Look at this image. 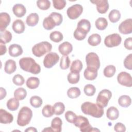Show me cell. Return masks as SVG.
<instances>
[{
    "mask_svg": "<svg viewBox=\"0 0 132 132\" xmlns=\"http://www.w3.org/2000/svg\"><path fill=\"white\" fill-rule=\"evenodd\" d=\"M82 112L87 115L94 118H101L104 114V109L96 104L90 102H85L81 105Z\"/></svg>",
    "mask_w": 132,
    "mask_h": 132,
    "instance_id": "obj_1",
    "label": "cell"
},
{
    "mask_svg": "<svg viewBox=\"0 0 132 132\" xmlns=\"http://www.w3.org/2000/svg\"><path fill=\"white\" fill-rule=\"evenodd\" d=\"M19 65L23 71L33 74H38L41 72V68L39 64L31 57H23L19 60Z\"/></svg>",
    "mask_w": 132,
    "mask_h": 132,
    "instance_id": "obj_2",
    "label": "cell"
},
{
    "mask_svg": "<svg viewBox=\"0 0 132 132\" xmlns=\"http://www.w3.org/2000/svg\"><path fill=\"white\" fill-rule=\"evenodd\" d=\"M91 29V24L87 19H81L77 23L76 29L75 30L73 36L77 40H82L85 39L87 34Z\"/></svg>",
    "mask_w": 132,
    "mask_h": 132,
    "instance_id": "obj_3",
    "label": "cell"
},
{
    "mask_svg": "<svg viewBox=\"0 0 132 132\" xmlns=\"http://www.w3.org/2000/svg\"><path fill=\"white\" fill-rule=\"evenodd\" d=\"M63 21L62 15L58 12H52L50 15L44 19L43 26L46 30H51L56 26L60 25Z\"/></svg>",
    "mask_w": 132,
    "mask_h": 132,
    "instance_id": "obj_4",
    "label": "cell"
},
{
    "mask_svg": "<svg viewBox=\"0 0 132 132\" xmlns=\"http://www.w3.org/2000/svg\"><path fill=\"white\" fill-rule=\"evenodd\" d=\"M74 125L79 128L80 130L82 132L90 131H100V130L97 128L92 127L88 119L82 116H77L73 122Z\"/></svg>",
    "mask_w": 132,
    "mask_h": 132,
    "instance_id": "obj_5",
    "label": "cell"
},
{
    "mask_svg": "<svg viewBox=\"0 0 132 132\" xmlns=\"http://www.w3.org/2000/svg\"><path fill=\"white\" fill-rule=\"evenodd\" d=\"M32 110L28 107L24 106L19 111L18 118L17 124L20 126H25L28 124L32 118Z\"/></svg>",
    "mask_w": 132,
    "mask_h": 132,
    "instance_id": "obj_6",
    "label": "cell"
},
{
    "mask_svg": "<svg viewBox=\"0 0 132 132\" xmlns=\"http://www.w3.org/2000/svg\"><path fill=\"white\" fill-rule=\"evenodd\" d=\"M52 49V45L47 42L43 41L35 44L32 48V53L36 57H40L49 53Z\"/></svg>",
    "mask_w": 132,
    "mask_h": 132,
    "instance_id": "obj_7",
    "label": "cell"
},
{
    "mask_svg": "<svg viewBox=\"0 0 132 132\" xmlns=\"http://www.w3.org/2000/svg\"><path fill=\"white\" fill-rule=\"evenodd\" d=\"M112 96L111 92L108 89H103L101 91L96 98V104L102 108L106 107L108 104L109 101Z\"/></svg>",
    "mask_w": 132,
    "mask_h": 132,
    "instance_id": "obj_8",
    "label": "cell"
},
{
    "mask_svg": "<svg viewBox=\"0 0 132 132\" xmlns=\"http://www.w3.org/2000/svg\"><path fill=\"white\" fill-rule=\"evenodd\" d=\"M86 62L87 67L95 69L98 70L100 67V61L98 55L94 52L87 54L86 56Z\"/></svg>",
    "mask_w": 132,
    "mask_h": 132,
    "instance_id": "obj_9",
    "label": "cell"
},
{
    "mask_svg": "<svg viewBox=\"0 0 132 132\" xmlns=\"http://www.w3.org/2000/svg\"><path fill=\"white\" fill-rule=\"evenodd\" d=\"M122 42L121 36L118 34H112L106 37L104 44L108 47H113L119 46Z\"/></svg>",
    "mask_w": 132,
    "mask_h": 132,
    "instance_id": "obj_10",
    "label": "cell"
},
{
    "mask_svg": "<svg viewBox=\"0 0 132 132\" xmlns=\"http://www.w3.org/2000/svg\"><path fill=\"white\" fill-rule=\"evenodd\" d=\"M59 56L55 52H50L46 55L43 60V64L45 68L50 69L55 65L59 61Z\"/></svg>",
    "mask_w": 132,
    "mask_h": 132,
    "instance_id": "obj_11",
    "label": "cell"
},
{
    "mask_svg": "<svg viewBox=\"0 0 132 132\" xmlns=\"http://www.w3.org/2000/svg\"><path fill=\"white\" fill-rule=\"evenodd\" d=\"M83 7L81 5L75 4L68 8L67 11V15L71 20L77 19L82 13Z\"/></svg>",
    "mask_w": 132,
    "mask_h": 132,
    "instance_id": "obj_12",
    "label": "cell"
},
{
    "mask_svg": "<svg viewBox=\"0 0 132 132\" xmlns=\"http://www.w3.org/2000/svg\"><path fill=\"white\" fill-rule=\"evenodd\" d=\"M118 82L121 85L130 87L132 86V78L130 74L126 72H121L117 76Z\"/></svg>",
    "mask_w": 132,
    "mask_h": 132,
    "instance_id": "obj_13",
    "label": "cell"
},
{
    "mask_svg": "<svg viewBox=\"0 0 132 132\" xmlns=\"http://www.w3.org/2000/svg\"><path fill=\"white\" fill-rule=\"evenodd\" d=\"M119 31L124 35L130 34L132 32V19H127L123 21L119 26Z\"/></svg>",
    "mask_w": 132,
    "mask_h": 132,
    "instance_id": "obj_14",
    "label": "cell"
},
{
    "mask_svg": "<svg viewBox=\"0 0 132 132\" xmlns=\"http://www.w3.org/2000/svg\"><path fill=\"white\" fill-rule=\"evenodd\" d=\"M90 2L96 5L97 11L101 14L105 13L109 9V4L107 0H94L90 1Z\"/></svg>",
    "mask_w": 132,
    "mask_h": 132,
    "instance_id": "obj_15",
    "label": "cell"
},
{
    "mask_svg": "<svg viewBox=\"0 0 132 132\" xmlns=\"http://www.w3.org/2000/svg\"><path fill=\"white\" fill-rule=\"evenodd\" d=\"M11 21L9 14L6 12H1L0 13V30H5L9 25Z\"/></svg>",
    "mask_w": 132,
    "mask_h": 132,
    "instance_id": "obj_16",
    "label": "cell"
},
{
    "mask_svg": "<svg viewBox=\"0 0 132 132\" xmlns=\"http://www.w3.org/2000/svg\"><path fill=\"white\" fill-rule=\"evenodd\" d=\"M13 120V116L6 110L0 109V122L3 124L11 123Z\"/></svg>",
    "mask_w": 132,
    "mask_h": 132,
    "instance_id": "obj_17",
    "label": "cell"
},
{
    "mask_svg": "<svg viewBox=\"0 0 132 132\" xmlns=\"http://www.w3.org/2000/svg\"><path fill=\"white\" fill-rule=\"evenodd\" d=\"M59 52L63 56H68L73 50V46L69 42H64L58 47Z\"/></svg>",
    "mask_w": 132,
    "mask_h": 132,
    "instance_id": "obj_18",
    "label": "cell"
},
{
    "mask_svg": "<svg viewBox=\"0 0 132 132\" xmlns=\"http://www.w3.org/2000/svg\"><path fill=\"white\" fill-rule=\"evenodd\" d=\"M23 52L22 47L19 44H13L9 47V54L11 57H18L22 55Z\"/></svg>",
    "mask_w": 132,
    "mask_h": 132,
    "instance_id": "obj_19",
    "label": "cell"
},
{
    "mask_svg": "<svg viewBox=\"0 0 132 132\" xmlns=\"http://www.w3.org/2000/svg\"><path fill=\"white\" fill-rule=\"evenodd\" d=\"M12 28L13 30L16 34L23 33L25 29V24L23 21L20 19L15 20L12 23Z\"/></svg>",
    "mask_w": 132,
    "mask_h": 132,
    "instance_id": "obj_20",
    "label": "cell"
},
{
    "mask_svg": "<svg viewBox=\"0 0 132 132\" xmlns=\"http://www.w3.org/2000/svg\"><path fill=\"white\" fill-rule=\"evenodd\" d=\"M12 11L16 16L18 18H22L26 14V9L23 5L16 4L13 6L12 8Z\"/></svg>",
    "mask_w": 132,
    "mask_h": 132,
    "instance_id": "obj_21",
    "label": "cell"
},
{
    "mask_svg": "<svg viewBox=\"0 0 132 132\" xmlns=\"http://www.w3.org/2000/svg\"><path fill=\"white\" fill-rule=\"evenodd\" d=\"M97 71L95 69L87 67L84 73L85 78L89 80H94L97 76Z\"/></svg>",
    "mask_w": 132,
    "mask_h": 132,
    "instance_id": "obj_22",
    "label": "cell"
},
{
    "mask_svg": "<svg viewBox=\"0 0 132 132\" xmlns=\"http://www.w3.org/2000/svg\"><path fill=\"white\" fill-rule=\"evenodd\" d=\"M16 69V65L15 61L12 59L7 60L5 64L4 71L5 72L8 74H11L14 73Z\"/></svg>",
    "mask_w": 132,
    "mask_h": 132,
    "instance_id": "obj_23",
    "label": "cell"
},
{
    "mask_svg": "<svg viewBox=\"0 0 132 132\" xmlns=\"http://www.w3.org/2000/svg\"><path fill=\"white\" fill-rule=\"evenodd\" d=\"M39 20V17L37 13H31L27 16L26 23L28 26L33 27L38 24Z\"/></svg>",
    "mask_w": 132,
    "mask_h": 132,
    "instance_id": "obj_24",
    "label": "cell"
},
{
    "mask_svg": "<svg viewBox=\"0 0 132 132\" xmlns=\"http://www.w3.org/2000/svg\"><path fill=\"white\" fill-rule=\"evenodd\" d=\"M106 116L110 120L113 121L117 119L119 116V112L118 109L114 106L109 107L107 110Z\"/></svg>",
    "mask_w": 132,
    "mask_h": 132,
    "instance_id": "obj_25",
    "label": "cell"
},
{
    "mask_svg": "<svg viewBox=\"0 0 132 132\" xmlns=\"http://www.w3.org/2000/svg\"><path fill=\"white\" fill-rule=\"evenodd\" d=\"M62 124L61 119L59 117H55L51 122V128L53 131L60 132L62 130Z\"/></svg>",
    "mask_w": 132,
    "mask_h": 132,
    "instance_id": "obj_26",
    "label": "cell"
},
{
    "mask_svg": "<svg viewBox=\"0 0 132 132\" xmlns=\"http://www.w3.org/2000/svg\"><path fill=\"white\" fill-rule=\"evenodd\" d=\"M40 84V80L36 77H30L28 78L26 81V86L30 89H35L37 88Z\"/></svg>",
    "mask_w": 132,
    "mask_h": 132,
    "instance_id": "obj_27",
    "label": "cell"
},
{
    "mask_svg": "<svg viewBox=\"0 0 132 132\" xmlns=\"http://www.w3.org/2000/svg\"><path fill=\"white\" fill-rule=\"evenodd\" d=\"M82 62L78 59L74 60L70 67V71L72 73H79L82 69Z\"/></svg>",
    "mask_w": 132,
    "mask_h": 132,
    "instance_id": "obj_28",
    "label": "cell"
},
{
    "mask_svg": "<svg viewBox=\"0 0 132 132\" xmlns=\"http://www.w3.org/2000/svg\"><path fill=\"white\" fill-rule=\"evenodd\" d=\"M11 33L7 30L1 31V39L0 42L2 44H6L10 42L12 39Z\"/></svg>",
    "mask_w": 132,
    "mask_h": 132,
    "instance_id": "obj_29",
    "label": "cell"
},
{
    "mask_svg": "<svg viewBox=\"0 0 132 132\" xmlns=\"http://www.w3.org/2000/svg\"><path fill=\"white\" fill-rule=\"evenodd\" d=\"M101 42V37L97 34H94L90 36L88 39V42L89 45L92 46H95L100 44Z\"/></svg>",
    "mask_w": 132,
    "mask_h": 132,
    "instance_id": "obj_30",
    "label": "cell"
},
{
    "mask_svg": "<svg viewBox=\"0 0 132 132\" xmlns=\"http://www.w3.org/2000/svg\"><path fill=\"white\" fill-rule=\"evenodd\" d=\"M119 105L122 107H128L131 105V98L126 95H123L119 97L118 99Z\"/></svg>",
    "mask_w": 132,
    "mask_h": 132,
    "instance_id": "obj_31",
    "label": "cell"
},
{
    "mask_svg": "<svg viewBox=\"0 0 132 132\" xmlns=\"http://www.w3.org/2000/svg\"><path fill=\"white\" fill-rule=\"evenodd\" d=\"M19 101L16 98H11L7 102V107L10 111H15L19 107Z\"/></svg>",
    "mask_w": 132,
    "mask_h": 132,
    "instance_id": "obj_32",
    "label": "cell"
},
{
    "mask_svg": "<svg viewBox=\"0 0 132 132\" xmlns=\"http://www.w3.org/2000/svg\"><path fill=\"white\" fill-rule=\"evenodd\" d=\"M53 109L54 114L59 116L64 112L65 106L62 102H57L53 106Z\"/></svg>",
    "mask_w": 132,
    "mask_h": 132,
    "instance_id": "obj_33",
    "label": "cell"
},
{
    "mask_svg": "<svg viewBox=\"0 0 132 132\" xmlns=\"http://www.w3.org/2000/svg\"><path fill=\"white\" fill-rule=\"evenodd\" d=\"M108 18L111 22L114 23L117 22L120 19L121 13L119 10L113 9L109 12Z\"/></svg>",
    "mask_w": 132,
    "mask_h": 132,
    "instance_id": "obj_34",
    "label": "cell"
},
{
    "mask_svg": "<svg viewBox=\"0 0 132 132\" xmlns=\"http://www.w3.org/2000/svg\"><path fill=\"white\" fill-rule=\"evenodd\" d=\"M108 25V22L104 18H98L95 21V27L100 30H103L106 29Z\"/></svg>",
    "mask_w": 132,
    "mask_h": 132,
    "instance_id": "obj_35",
    "label": "cell"
},
{
    "mask_svg": "<svg viewBox=\"0 0 132 132\" xmlns=\"http://www.w3.org/2000/svg\"><path fill=\"white\" fill-rule=\"evenodd\" d=\"M27 95V91L23 88H19L14 92V96L15 98L19 100H24Z\"/></svg>",
    "mask_w": 132,
    "mask_h": 132,
    "instance_id": "obj_36",
    "label": "cell"
},
{
    "mask_svg": "<svg viewBox=\"0 0 132 132\" xmlns=\"http://www.w3.org/2000/svg\"><path fill=\"white\" fill-rule=\"evenodd\" d=\"M80 93V90L77 87H71L67 91L68 96L70 98H77L79 96Z\"/></svg>",
    "mask_w": 132,
    "mask_h": 132,
    "instance_id": "obj_37",
    "label": "cell"
},
{
    "mask_svg": "<svg viewBox=\"0 0 132 132\" xmlns=\"http://www.w3.org/2000/svg\"><path fill=\"white\" fill-rule=\"evenodd\" d=\"M116 72V68L113 65L106 66L103 71V74L105 76L108 78L112 77Z\"/></svg>",
    "mask_w": 132,
    "mask_h": 132,
    "instance_id": "obj_38",
    "label": "cell"
},
{
    "mask_svg": "<svg viewBox=\"0 0 132 132\" xmlns=\"http://www.w3.org/2000/svg\"><path fill=\"white\" fill-rule=\"evenodd\" d=\"M50 38L52 41L58 43L63 40V36L61 32L58 31H54L50 34Z\"/></svg>",
    "mask_w": 132,
    "mask_h": 132,
    "instance_id": "obj_39",
    "label": "cell"
},
{
    "mask_svg": "<svg viewBox=\"0 0 132 132\" xmlns=\"http://www.w3.org/2000/svg\"><path fill=\"white\" fill-rule=\"evenodd\" d=\"M30 104L34 108H39L41 106L42 104V98L37 95L32 96L30 98Z\"/></svg>",
    "mask_w": 132,
    "mask_h": 132,
    "instance_id": "obj_40",
    "label": "cell"
},
{
    "mask_svg": "<svg viewBox=\"0 0 132 132\" xmlns=\"http://www.w3.org/2000/svg\"><path fill=\"white\" fill-rule=\"evenodd\" d=\"M80 78L79 73H74L70 72L67 76V79L69 83L71 84H75L78 82Z\"/></svg>",
    "mask_w": 132,
    "mask_h": 132,
    "instance_id": "obj_41",
    "label": "cell"
},
{
    "mask_svg": "<svg viewBox=\"0 0 132 132\" xmlns=\"http://www.w3.org/2000/svg\"><path fill=\"white\" fill-rule=\"evenodd\" d=\"M70 64V60L68 56H63L60 59V67L62 70L68 69Z\"/></svg>",
    "mask_w": 132,
    "mask_h": 132,
    "instance_id": "obj_42",
    "label": "cell"
},
{
    "mask_svg": "<svg viewBox=\"0 0 132 132\" xmlns=\"http://www.w3.org/2000/svg\"><path fill=\"white\" fill-rule=\"evenodd\" d=\"M42 113L45 117H51L54 114L53 106L50 105H46L44 106L42 110Z\"/></svg>",
    "mask_w": 132,
    "mask_h": 132,
    "instance_id": "obj_43",
    "label": "cell"
},
{
    "mask_svg": "<svg viewBox=\"0 0 132 132\" xmlns=\"http://www.w3.org/2000/svg\"><path fill=\"white\" fill-rule=\"evenodd\" d=\"M37 5L40 9L45 10L50 8L51 2L48 0H38L37 1Z\"/></svg>",
    "mask_w": 132,
    "mask_h": 132,
    "instance_id": "obj_44",
    "label": "cell"
},
{
    "mask_svg": "<svg viewBox=\"0 0 132 132\" xmlns=\"http://www.w3.org/2000/svg\"><path fill=\"white\" fill-rule=\"evenodd\" d=\"M84 91L86 95L91 96H93L95 94L96 88L92 84H87L84 87Z\"/></svg>",
    "mask_w": 132,
    "mask_h": 132,
    "instance_id": "obj_45",
    "label": "cell"
},
{
    "mask_svg": "<svg viewBox=\"0 0 132 132\" xmlns=\"http://www.w3.org/2000/svg\"><path fill=\"white\" fill-rule=\"evenodd\" d=\"M12 81L15 85L21 86L24 84L25 79L21 75L16 74L13 76L12 78Z\"/></svg>",
    "mask_w": 132,
    "mask_h": 132,
    "instance_id": "obj_46",
    "label": "cell"
},
{
    "mask_svg": "<svg viewBox=\"0 0 132 132\" xmlns=\"http://www.w3.org/2000/svg\"><path fill=\"white\" fill-rule=\"evenodd\" d=\"M54 7L57 10H61L66 5V1L64 0H53Z\"/></svg>",
    "mask_w": 132,
    "mask_h": 132,
    "instance_id": "obj_47",
    "label": "cell"
},
{
    "mask_svg": "<svg viewBox=\"0 0 132 132\" xmlns=\"http://www.w3.org/2000/svg\"><path fill=\"white\" fill-rule=\"evenodd\" d=\"M65 118L66 120L71 123H73L74 120H75L77 116L76 114L72 111H67L65 113Z\"/></svg>",
    "mask_w": 132,
    "mask_h": 132,
    "instance_id": "obj_48",
    "label": "cell"
},
{
    "mask_svg": "<svg viewBox=\"0 0 132 132\" xmlns=\"http://www.w3.org/2000/svg\"><path fill=\"white\" fill-rule=\"evenodd\" d=\"M124 65L127 69H132V54H129L126 57L124 60Z\"/></svg>",
    "mask_w": 132,
    "mask_h": 132,
    "instance_id": "obj_49",
    "label": "cell"
},
{
    "mask_svg": "<svg viewBox=\"0 0 132 132\" xmlns=\"http://www.w3.org/2000/svg\"><path fill=\"white\" fill-rule=\"evenodd\" d=\"M114 130L118 132H124L126 131V127L123 123L118 122L115 124Z\"/></svg>",
    "mask_w": 132,
    "mask_h": 132,
    "instance_id": "obj_50",
    "label": "cell"
},
{
    "mask_svg": "<svg viewBox=\"0 0 132 132\" xmlns=\"http://www.w3.org/2000/svg\"><path fill=\"white\" fill-rule=\"evenodd\" d=\"M124 45L125 48L128 50H132V38L131 37L126 38L124 41Z\"/></svg>",
    "mask_w": 132,
    "mask_h": 132,
    "instance_id": "obj_51",
    "label": "cell"
},
{
    "mask_svg": "<svg viewBox=\"0 0 132 132\" xmlns=\"http://www.w3.org/2000/svg\"><path fill=\"white\" fill-rule=\"evenodd\" d=\"M7 52V48H6V46L5 44H2V43H1L0 44V55L2 56V55H4Z\"/></svg>",
    "mask_w": 132,
    "mask_h": 132,
    "instance_id": "obj_52",
    "label": "cell"
},
{
    "mask_svg": "<svg viewBox=\"0 0 132 132\" xmlns=\"http://www.w3.org/2000/svg\"><path fill=\"white\" fill-rule=\"evenodd\" d=\"M0 93H1V97H0V100H3L4 98H5L6 96V94H7V92L5 89L3 88V87H1L0 88Z\"/></svg>",
    "mask_w": 132,
    "mask_h": 132,
    "instance_id": "obj_53",
    "label": "cell"
},
{
    "mask_svg": "<svg viewBox=\"0 0 132 132\" xmlns=\"http://www.w3.org/2000/svg\"><path fill=\"white\" fill-rule=\"evenodd\" d=\"M25 131L26 132H30V131H37V129L35 128V127H28L25 130Z\"/></svg>",
    "mask_w": 132,
    "mask_h": 132,
    "instance_id": "obj_54",
    "label": "cell"
},
{
    "mask_svg": "<svg viewBox=\"0 0 132 132\" xmlns=\"http://www.w3.org/2000/svg\"><path fill=\"white\" fill-rule=\"evenodd\" d=\"M42 131H53V130L51 127H46V128H44L42 130Z\"/></svg>",
    "mask_w": 132,
    "mask_h": 132,
    "instance_id": "obj_55",
    "label": "cell"
}]
</instances>
